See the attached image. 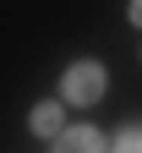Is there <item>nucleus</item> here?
Segmentation results:
<instances>
[{
  "mask_svg": "<svg viewBox=\"0 0 142 153\" xmlns=\"http://www.w3.org/2000/svg\"><path fill=\"white\" fill-rule=\"evenodd\" d=\"M109 153H142V126H131V120H126V126L109 137Z\"/></svg>",
  "mask_w": 142,
  "mask_h": 153,
  "instance_id": "nucleus-4",
  "label": "nucleus"
},
{
  "mask_svg": "<svg viewBox=\"0 0 142 153\" xmlns=\"http://www.w3.org/2000/svg\"><path fill=\"white\" fill-rule=\"evenodd\" d=\"M126 22H131V27H142V0H131V6H126Z\"/></svg>",
  "mask_w": 142,
  "mask_h": 153,
  "instance_id": "nucleus-5",
  "label": "nucleus"
},
{
  "mask_svg": "<svg viewBox=\"0 0 142 153\" xmlns=\"http://www.w3.org/2000/svg\"><path fill=\"white\" fill-rule=\"evenodd\" d=\"M104 93H109V66H104V60H93V55H82V60H71L66 71H60L55 99L66 104V109H93Z\"/></svg>",
  "mask_w": 142,
  "mask_h": 153,
  "instance_id": "nucleus-1",
  "label": "nucleus"
},
{
  "mask_svg": "<svg viewBox=\"0 0 142 153\" xmlns=\"http://www.w3.org/2000/svg\"><path fill=\"white\" fill-rule=\"evenodd\" d=\"M49 153H109V137L93 120H82V126H66V131H60V137L49 142Z\"/></svg>",
  "mask_w": 142,
  "mask_h": 153,
  "instance_id": "nucleus-2",
  "label": "nucleus"
},
{
  "mask_svg": "<svg viewBox=\"0 0 142 153\" xmlns=\"http://www.w3.org/2000/svg\"><path fill=\"white\" fill-rule=\"evenodd\" d=\"M66 126H71V120H66V104H60V99H38V104L28 109V131L44 137V142H55Z\"/></svg>",
  "mask_w": 142,
  "mask_h": 153,
  "instance_id": "nucleus-3",
  "label": "nucleus"
}]
</instances>
